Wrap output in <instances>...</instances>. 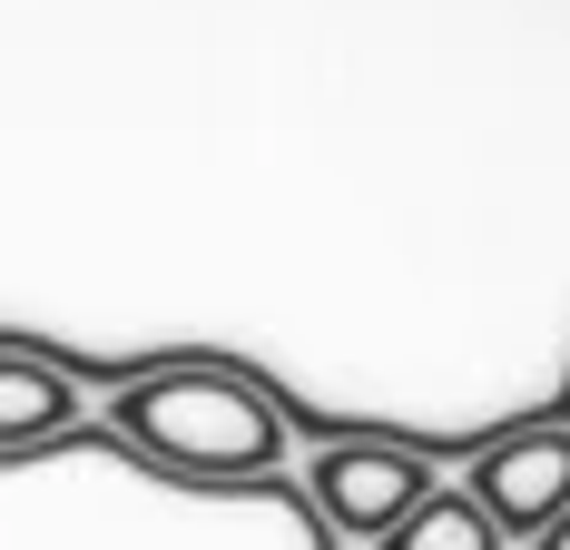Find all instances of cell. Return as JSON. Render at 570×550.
I'll list each match as a JSON object with an SVG mask.
<instances>
[{
  "label": "cell",
  "instance_id": "obj_1",
  "mask_svg": "<svg viewBox=\"0 0 570 550\" xmlns=\"http://www.w3.org/2000/svg\"><path fill=\"white\" fill-rule=\"evenodd\" d=\"M0 550H335L305 482H187L109 423L0 452Z\"/></svg>",
  "mask_w": 570,
  "mask_h": 550
},
{
  "label": "cell",
  "instance_id": "obj_2",
  "mask_svg": "<svg viewBox=\"0 0 570 550\" xmlns=\"http://www.w3.org/2000/svg\"><path fill=\"white\" fill-rule=\"evenodd\" d=\"M109 433L128 452H148L158 472H187V482H276L285 462V403L256 374H227V364H158L138 384H118Z\"/></svg>",
  "mask_w": 570,
  "mask_h": 550
},
{
  "label": "cell",
  "instance_id": "obj_3",
  "mask_svg": "<svg viewBox=\"0 0 570 550\" xmlns=\"http://www.w3.org/2000/svg\"><path fill=\"white\" fill-rule=\"evenodd\" d=\"M433 492H443V482H433V462H423L413 442H325L315 472H305V501H315V521H325L335 541H384V531L413 521Z\"/></svg>",
  "mask_w": 570,
  "mask_h": 550
},
{
  "label": "cell",
  "instance_id": "obj_4",
  "mask_svg": "<svg viewBox=\"0 0 570 550\" xmlns=\"http://www.w3.org/2000/svg\"><path fill=\"white\" fill-rule=\"evenodd\" d=\"M472 501L502 541H551L570 521V423H521L472 452Z\"/></svg>",
  "mask_w": 570,
  "mask_h": 550
},
{
  "label": "cell",
  "instance_id": "obj_5",
  "mask_svg": "<svg viewBox=\"0 0 570 550\" xmlns=\"http://www.w3.org/2000/svg\"><path fill=\"white\" fill-rule=\"evenodd\" d=\"M59 433H79V374H59L50 354L0 344V452H40Z\"/></svg>",
  "mask_w": 570,
  "mask_h": 550
},
{
  "label": "cell",
  "instance_id": "obj_6",
  "mask_svg": "<svg viewBox=\"0 0 570 550\" xmlns=\"http://www.w3.org/2000/svg\"><path fill=\"white\" fill-rule=\"evenodd\" d=\"M374 550H502V531L482 521V501H472V492H433L413 521H394Z\"/></svg>",
  "mask_w": 570,
  "mask_h": 550
},
{
  "label": "cell",
  "instance_id": "obj_7",
  "mask_svg": "<svg viewBox=\"0 0 570 550\" xmlns=\"http://www.w3.org/2000/svg\"><path fill=\"white\" fill-rule=\"evenodd\" d=\"M531 550H570V521H561V531H551V541H531Z\"/></svg>",
  "mask_w": 570,
  "mask_h": 550
}]
</instances>
